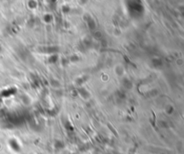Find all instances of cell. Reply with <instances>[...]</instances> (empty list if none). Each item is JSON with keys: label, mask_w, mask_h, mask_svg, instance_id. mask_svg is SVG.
I'll return each mask as SVG.
<instances>
[{"label": "cell", "mask_w": 184, "mask_h": 154, "mask_svg": "<svg viewBox=\"0 0 184 154\" xmlns=\"http://www.w3.org/2000/svg\"><path fill=\"white\" fill-rule=\"evenodd\" d=\"M44 18H45V21H46V22H50V21L51 20V18H52V17H51V15H45V17H44Z\"/></svg>", "instance_id": "6da1fadb"}, {"label": "cell", "mask_w": 184, "mask_h": 154, "mask_svg": "<svg viewBox=\"0 0 184 154\" xmlns=\"http://www.w3.org/2000/svg\"><path fill=\"white\" fill-rule=\"evenodd\" d=\"M57 61V56H52L50 59V62H55Z\"/></svg>", "instance_id": "7a4b0ae2"}]
</instances>
